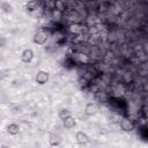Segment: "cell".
Here are the masks:
<instances>
[{"mask_svg":"<svg viewBox=\"0 0 148 148\" xmlns=\"http://www.w3.org/2000/svg\"><path fill=\"white\" fill-rule=\"evenodd\" d=\"M47 38H49V35L45 30L40 29L38 30L35 35H34V43L37 44V45H44L46 42H47Z\"/></svg>","mask_w":148,"mask_h":148,"instance_id":"obj_1","label":"cell"},{"mask_svg":"<svg viewBox=\"0 0 148 148\" xmlns=\"http://www.w3.org/2000/svg\"><path fill=\"white\" fill-rule=\"evenodd\" d=\"M35 81L39 86L45 84L49 81V73L45 72V71H38L37 74H36V76H35Z\"/></svg>","mask_w":148,"mask_h":148,"instance_id":"obj_2","label":"cell"},{"mask_svg":"<svg viewBox=\"0 0 148 148\" xmlns=\"http://www.w3.org/2000/svg\"><path fill=\"white\" fill-rule=\"evenodd\" d=\"M134 127H135V125H134L133 120H131V119H128V118L121 119V121H120V128H121L124 132H131V131L134 130Z\"/></svg>","mask_w":148,"mask_h":148,"instance_id":"obj_3","label":"cell"},{"mask_svg":"<svg viewBox=\"0 0 148 148\" xmlns=\"http://www.w3.org/2000/svg\"><path fill=\"white\" fill-rule=\"evenodd\" d=\"M34 51L31 50V49H25V50H23V52L21 53V60L23 61V62H25V64H29V62H31L32 61V59H34Z\"/></svg>","mask_w":148,"mask_h":148,"instance_id":"obj_4","label":"cell"},{"mask_svg":"<svg viewBox=\"0 0 148 148\" xmlns=\"http://www.w3.org/2000/svg\"><path fill=\"white\" fill-rule=\"evenodd\" d=\"M98 111V106L95 104V103H88L86 106H84V113L88 116V117H92L97 113Z\"/></svg>","mask_w":148,"mask_h":148,"instance_id":"obj_5","label":"cell"},{"mask_svg":"<svg viewBox=\"0 0 148 148\" xmlns=\"http://www.w3.org/2000/svg\"><path fill=\"white\" fill-rule=\"evenodd\" d=\"M75 140H76V142H77L79 145H87V143L89 142V136H88L84 132L79 131V132H76V134H75Z\"/></svg>","mask_w":148,"mask_h":148,"instance_id":"obj_6","label":"cell"},{"mask_svg":"<svg viewBox=\"0 0 148 148\" xmlns=\"http://www.w3.org/2000/svg\"><path fill=\"white\" fill-rule=\"evenodd\" d=\"M68 30L73 35H81V34H83V25L81 23H72L69 25Z\"/></svg>","mask_w":148,"mask_h":148,"instance_id":"obj_7","label":"cell"},{"mask_svg":"<svg viewBox=\"0 0 148 148\" xmlns=\"http://www.w3.org/2000/svg\"><path fill=\"white\" fill-rule=\"evenodd\" d=\"M62 124H64V127H65V128L71 130V128L75 127L76 120H75V118L72 117V114H71V116H68V117H66V118L62 119Z\"/></svg>","mask_w":148,"mask_h":148,"instance_id":"obj_8","label":"cell"},{"mask_svg":"<svg viewBox=\"0 0 148 148\" xmlns=\"http://www.w3.org/2000/svg\"><path fill=\"white\" fill-rule=\"evenodd\" d=\"M7 132H8L9 135H16L20 132V126L17 124H15V123H12V124H9L7 126Z\"/></svg>","mask_w":148,"mask_h":148,"instance_id":"obj_9","label":"cell"},{"mask_svg":"<svg viewBox=\"0 0 148 148\" xmlns=\"http://www.w3.org/2000/svg\"><path fill=\"white\" fill-rule=\"evenodd\" d=\"M38 6H39L38 0H30V1L27 2L25 8H27V10H29V12H34V10H36V9L38 8Z\"/></svg>","mask_w":148,"mask_h":148,"instance_id":"obj_10","label":"cell"},{"mask_svg":"<svg viewBox=\"0 0 148 148\" xmlns=\"http://www.w3.org/2000/svg\"><path fill=\"white\" fill-rule=\"evenodd\" d=\"M74 58H75L79 62H81V64H86V62H88V60H89L88 56L84 54L83 52H77V53H75V54H74Z\"/></svg>","mask_w":148,"mask_h":148,"instance_id":"obj_11","label":"cell"},{"mask_svg":"<svg viewBox=\"0 0 148 148\" xmlns=\"http://www.w3.org/2000/svg\"><path fill=\"white\" fill-rule=\"evenodd\" d=\"M49 143H50V146H53V147L59 146V145L61 143V138H60L59 135L52 134V135L50 136V139H49Z\"/></svg>","mask_w":148,"mask_h":148,"instance_id":"obj_12","label":"cell"},{"mask_svg":"<svg viewBox=\"0 0 148 148\" xmlns=\"http://www.w3.org/2000/svg\"><path fill=\"white\" fill-rule=\"evenodd\" d=\"M59 118L62 120L64 118H66V117H68V116H71V111L68 110V109H61L60 111H59Z\"/></svg>","mask_w":148,"mask_h":148,"instance_id":"obj_13","label":"cell"},{"mask_svg":"<svg viewBox=\"0 0 148 148\" xmlns=\"http://www.w3.org/2000/svg\"><path fill=\"white\" fill-rule=\"evenodd\" d=\"M8 74H9V71H8V69L0 71V80H2V79H5V77H7V76H8Z\"/></svg>","mask_w":148,"mask_h":148,"instance_id":"obj_14","label":"cell"},{"mask_svg":"<svg viewBox=\"0 0 148 148\" xmlns=\"http://www.w3.org/2000/svg\"><path fill=\"white\" fill-rule=\"evenodd\" d=\"M79 82H80V86H83V87H86L87 83H88V81H87L86 77H81V79L79 80Z\"/></svg>","mask_w":148,"mask_h":148,"instance_id":"obj_15","label":"cell"}]
</instances>
